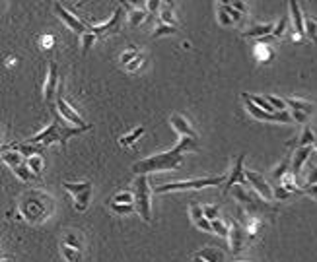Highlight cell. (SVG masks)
Wrapping results in <instances>:
<instances>
[{"label":"cell","mask_w":317,"mask_h":262,"mask_svg":"<svg viewBox=\"0 0 317 262\" xmlns=\"http://www.w3.org/2000/svg\"><path fill=\"white\" fill-rule=\"evenodd\" d=\"M197 148H199V140L189 138V136H183L173 150L163 152V154H156V156L144 157V159L136 161L132 165V171H134V175H148V173H156V171L175 169L183 161V152L197 150Z\"/></svg>","instance_id":"1"},{"label":"cell","mask_w":317,"mask_h":262,"mask_svg":"<svg viewBox=\"0 0 317 262\" xmlns=\"http://www.w3.org/2000/svg\"><path fill=\"white\" fill-rule=\"evenodd\" d=\"M18 210H20V215L27 223L39 225V223L47 221L53 215L54 200L49 192L39 191V189H31V191H27V192L22 194Z\"/></svg>","instance_id":"2"},{"label":"cell","mask_w":317,"mask_h":262,"mask_svg":"<svg viewBox=\"0 0 317 262\" xmlns=\"http://www.w3.org/2000/svg\"><path fill=\"white\" fill-rule=\"evenodd\" d=\"M82 130H84V128H68V126H66V120L60 119L58 113H56V109H54L53 122H51L45 130H41L39 134H35L33 138H29V142H31V144H37V146H43V148L51 146L54 142L66 146V140L72 138L74 134H80Z\"/></svg>","instance_id":"3"},{"label":"cell","mask_w":317,"mask_h":262,"mask_svg":"<svg viewBox=\"0 0 317 262\" xmlns=\"http://www.w3.org/2000/svg\"><path fill=\"white\" fill-rule=\"evenodd\" d=\"M134 206L144 221H152V200H150V185L146 175H138L134 183Z\"/></svg>","instance_id":"4"},{"label":"cell","mask_w":317,"mask_h":262,"mask_svg":"<svg viewBox=\"0 0 317 262\" xmlns=\"http://www.w3.org/2000/svg\"><path fill=\"white\" fill-rule=\"evenodd\" d=\"M228 177L220 175V177H211V179H195V181H179V183H167V185H161L156 189V192H169V191H201V189H207V187H218V185H224Z\"/></svg>","instance_id":"5"},{"label":"cell","mask_w":317,"mask_h":262,"mask_svg":"<svg viewBox=\"0 0 317 262\" xmlns=\"http://www.w3.org/2000/svg\"><path fill=\"white\" fill-rule=\"evenodd\" d=\"M64 189L72 194L74 198V208L78 212H84V210L90 206V196H92V183L90 181H84V183H70V181H64L62 183Z\"/></svg>","instance_id":"6"},{"label":"cell","mask_w":317,"mask_h":262,"mask_svg":"<svg viewBox=\"0 0 317 262\" xmlns=\"http://www.w3.org/2000/svg\"><path fill=\"white\" fill-rule=\"evenodd\" d=\"M241 99H243V103H245V109L249 111V115H253L257 120H270V122H290V115L286 113V111H278V113H266L263 111L261 107H257V105L253 103L251 99H249V94H241Z\"/></svg>","instance_id":"7"},{"label":"cell","mask_w":317,"mask_h":262,"mask_svg":"<svg viewBox=\"0 0 317 262\" xmlns=\"http://www.w3.org/2000/svg\"><path fill=\"white\" fill-rule=\"evenodd\" d=\"M54 109H56V113H58L66 122L74 124L76 128H84V130H88V128H90V124H88V122L78 115V111H76L72 105L62 97V94H58V97H56V101H54Z\"/></svg>","instance_id":"8"},{"label":"cell","mask_w":317,"mask_h":262,"mask_svg":"<svg viewBox=\"0 0 317 262\" xmlns=\"http://www.w3.org/2000/svg\"><path fill=\"white\" fill-rule=\"evenodd\" d=\"M245 179H247V183L257 191L259 196H263L264 200H274L272 185H268V181L264 179L261 173H255V171H251V169H245Z\"/></svg>","instance_id":"9"},{"label":"cell","mask_w":317,"mask_h":262,"mask_svg":"<svg viewBox=\"0 0 317 262\" xmlns=\"http://www.w3.org/2000/svg\"><path fill=\"white\" fill-rule=\"evenodd\" d=\"M243 161H245V154H239L236 163H234V167H232V171H230V175H228V179H226V183H224V194L230 192L236 185H247Z\"/></svg>","instance_id":"10"},{"label":"cell","mask_w":317,"mask_h":262,"mask_svg":"<svg viewBox=\"0 0 317 262\" xmlns=\"http://www.w3.org/2000/svg\"><path fill=\"white\" fill-rule=\"evenodd\" d=\"M121 24H123V8H117L111 16V20H107L102 25H94L90 27L92 33H96L98 37H107V35H117L121 31Z\"/></svg>","instance_id":"11"},{"label":"cell","mask_w":317,"mask_h":262,"mask_svg":"<svg viewBox=\"0 0 317 262\" xmlns=\"http://www.w3.org/2000/svg\"><path fill=\"white\" fill-rule=\"evenodd\" d=\"M56 88H60V82H58V66L56 62H49V70H47V78H45V86H43V101L45 103H51L53 101V95L56 94Z\"/></svg>","instance_id":"12"},{"label":"cell","mask_w":317,"mask_h":262,"mask_svg":"<svg viewBox=\"0 0 317 262\" xmlns=\"http://www.w3.org/2000/svg\"><path fill=\"white\" fill-rule=\"evenodd\" d=\"M54 12H56V16L74 31V33H78V35H84V33H88L90 31V27L84 24V22H80L76 16H72L68 10H64L60 4H54Z\"/></svg>","instance_id":"13"},{"label":"cell","mask_w":317,"mask_h":262,"mask_svg":"<svg viewBox=\"0 0 317 262\" xmlns=\"http://www.w3.org/2000/svg\"><path fill=\"white\" fill-rule=\"evenodd\" d=\"M169 122H171V126L177 130V134H181V136H189V138H195V140H199V134H197V130L191 126V122L183 117V115H179V113H173L171 117H169Z\"/></svg>","instance_id":"14"},{"label":"cell","mask_w":317,"mask_h":262,"mask_svg":"<svg viewBox=\"0 0 317 262\" xmlns=\"http://www.w3.org/2000/svg\"><path fill=\"white\" fill-rule=\"evenodd\" d=\"M230 235H228V241H230V249L234 255H238L241 249H243V237H245V231L243 227L238 223V221H230Z\"/></svg>","instance_id":"15"},{"label":"cell","mask_w":317,"mask_h":262,"mask_svg":"<svg viewBox=\"0 0 317 262\" xmlns=\"http://www.w3.org/2000/svg\"><path fill=\"white\" fill-rule=\"evenodd\" d=\"M189 214H191V219H193L195 227H199L201 231H211V233H214V229H212V221L205 215V212H203V206H201V204H191Z\"/></svg>","instance_id":"16"},{"label":"cell","mask_w":317,"mask_h":262,"mask_svg":"<svg viewBox=\"0 0 317 262\" xmlns=\"http://www.w3.org/2000/svg\"><path fill=\"white\" fill-rule=\"evenodd\" d=\"M241 20V12L234 6H220L218 8V24L220 25H234Z\"/></svg>","instance_id":"17"},{"label":"cell","mask_w":317,"mask_h":262,"mask_svg":"<svg viewBox=\"0 0 317 262\" xmlns=\"http://www.w3.org/2000/svg\"><path fill=\"white\" fill-rule=\"evenodd\" d=\"M290 18H292V24H294V29L298 35H306V18L302 16V10H300V4L298 0H290Z\"/></svg>","instance_id":"18"},{"label":"cell","mask_w":317,"mask_h":262,"mask_svg":"<svg viewBox=\"0 0 317 262\" xmlns=\"http://www.w3.org/2000/svg\"><path fill=\"white\" fill-rule=\"evenodd\" d=\"M312 148H314V146H304V148H298V150H296L294 159H292V167H290V173H292L294 177L300 175L304 163L310 159V156H312Z\"/></svg>","instance_id":"19"},{"label":"cell","mask_w":317,"mask_h":262,"mask_svg":"<svg viewBox=\"0 0 317 262\" xmlns=\"http://www.w3.org/2000/svg\"><path fill=\"white\" fill-rule=\"evenodd\" d=\"M60 243H62V245H68V247H76V249H82V251H84L82 235H80L76 229H64V233H62V237H60Z\"/></svg>","instance_id":"20"},{"label":"cell","mask_w":317,"mask_h":262,"mask_svg":"<svg viewBox=\"0 0 317 262\" xmlns=\"http://www.w3.org/2000/svg\"><path fill=\"white\" fill-rule=\"evenodd\" d=\"M274 24H261V25H253L249 27L247 31H243V37H259V39H264L268 35H272L274 31Z\"/></svg>","instance_id":"21"},{"label":"cell","mask_w":317,"mask_h":262,"mask_svg":"<svg viewBox=\"0 0 317 262\" xmlns=\"http://www.w3.org/2000/svg\"><path fill=\"white\" fill-rule=\"evenodd\" d=\"M286 103H288V107H292V111L294 113H304V115H312L314 113V105L310 103V101H304V99H294V97H288L286 99Z\"/></svg>","instance_id":"22"},{"label":"cell","mask_w":317,"mask_h":262,"mask_svg":"<svg viewBox=\"0 0 317 262\" xmlns=\"http://www.w3.org/2000/svg\"><path fill=\"white\" fill-rule=\"evenodd\" d=\"M60 255L66 262H82V249L68 247V245L60 243Z\"/></svg>","instance_id":"23"},{"label":"cell","mask_w":317,"mask_h":262,"mask_svg":"<svg viewBox=\"0 0 317 262\" xmlns=\"http://www.w3.org/2000/svg\"><path fill=\"white\" fill-rule=\"evenodd\" d=\"M197 255L201 259H205L207 262H224V253L218 251V249H214V247H207V249L199 251Z\"/></svg>","instance_id":"24"},{"label":"cell","mask_w":317,"mask_h":262,"mask_svg":"<svg viewBox=\"0 0 317 262\" xmlns=\"http://www.w3.org/2000/svg\"><path fill=\"white\" fill-rule=\"evenodd\" d=\"M27 167H29V169H31V173L39 179V177L43 175V169H45V159H43V156L27 157Z\"/></svg>","instance_id":"25"},{"label":"cell","mask_w":317,"mask_h":262,"mask_svg":"<svg viewBox=\"0 0 317 262\" xmlns=\"http://www.w3.org/2000/svg\"><path fill=\"white\" fill-rule=\"evenodd\" d=\"M316 140H317L316 130H312L310 126H306V128H304V132H302V136H300V140L296 142V146H298V148H304V146H316Z\"/></svg>","instance_id":"26"},{"label":"cell","mask_w":317,"mask_h":262,"mask_svg":"<svg viewBox=\"0 0 317 262\" xmlns=\"http://www.w3.org/2000/svg\"><path fill=\"white\" fill-rule=\"evenodd\" d=\"M146 18H148V14H146L142 8H132V10H129V24H131L132 27L140 25Z\"/></svg>","instance_id":"27"},{"label":"cell","mask_w":317,"mask_h":262,"mask_svg":"<svg viewBox=\"0 0 317 262\" xmlns=\"http://www.w3.org/2000/svg\"><path fill=\"white\" fill-rule=\"evenodd\" d=\"M142 134H144V126H136L131 134H127V136L119 138V144H121V146H125V148H127V146H132V144H134Z\"/></svg>","instance_id":"28"},{"label":"cell","mask_w":317,"mask_h":262,"mask_svg":"<svg viewBox=\"0 0 317 262\" xmlns=\"http://www.w3.org/2000/svg\"><path fill=\"white\" fill-rule=\"evenodd\" d=\"M140 54H142V52L138 51V49H136L134 45H131V47H129L127 51L121 54V64H123V66H129V64H131V62H132L134 58H138Z\"/></svg>","instance_id":"29"},{"label":"cell","mask_w":317,"mask_h":262,"mask_svg":"<svg viewBox=\"0 0 317 262\" xmlns=\"http://www.w3.org/2000/svg\"><path fill=\"white\" fill-rule=\"evenodd\" d=\"M306 35L314 43H317V18H314V16H308L306 18Z\"/></svg>","instance_id":"30"},{"label":"cell","mask_w":317,"mask_h":262,"mask_svg":"<svg viewBox=\"0 0 317 262\" xmlns=\"http://www.w3.org/2000/svg\"><path fill=\"white\" fill-rule=\"evenodd\" d=\"M111 202H115V204H134V194L131 191H121L113 196Z\"/></svg>","instance_id":"31"},{"label":"cell","mask_w":317,"mask_h":262,"mask_svg":"<svg viewBox=\"0 0 317 262\" xmlns=\"http://www.w3.org/2000/svg\"><path fill=\"white\" fill-rule=\"evenodd\" d=\"M249 99H251L253 103L257 105V107H261L263 111H266V113H278V111L274 109V105L270 103L268 99H264V97H261V95H249Z\"/></svg>","instance_id":"32"},{"label":"cell","mask_w":317,"mask_h":262,"mask_svg":"<svg viewBox=\"0 0 317 262\" xmlns=\"http://www.w3.org/2000/svg\"><path fill=\"white\" fill-rule=\"evenodd\" d=\"M212 229L216 235H220L224 239H228V235H230V225H226L222 219H212Z\"/></svg>","instance_id":"33"},{"label":"cell","mask_w":317,"mask_h":262,"mask_svg":"<svg viewBox=\"0 0 317 262\" xmlns=\"http://www.w3.org/2000/svg\"><path fill=\"white\" fill-rule=\"evenodd\" d=\"M161 24L177 25V20H175V14H173V8H171V6H165V8L161 10Z\"/></svg>","instance_id":"34"},{"label":"cell","mask_w":317,"mask_h":262,"mask_svg":"<svg viewBox=\"0 0 317 262\" xmlns=\"http://www.w3.org/2000/svg\"><path fill=\"white\" fill-rule=\"evenodd\" d=\"M177 29H175V25H167V24H159L158 27H156V31L152 33V39H158L161 35H171V33H175Z\"/></svg>","instance_id":"35"},{"label":"cell","mask_w":317,"mask_h":262,"mask_svg":"<svg viewBox=\"0 0 317 262\" xmlns=\"http://www.w3.org/2000/svg\"><path fill=\"white\" fill-rule=\"evenodd\" d=\"M288 165H290V156L288 157H284L282 159V163L280 165H276L274 169H272V177L278 181V179H282L284 177V173H286V169H288Z\"/></svg>","instance_id":"36"},{"label":"cell","mask_w":317,"mask_h":262,"mask_svg":"<svg viewBox=\"0 0 317 262\" xmlns=\"http://www.w3.org/2000/svg\"><path fill=\"white\" fill-rule=\"evenodd\" d=\"M286 27H288V16H282L280 18V22L276 24V27H274V31H272V37H284V33H286Z\"/></svg>","instance_id":"37"},{"label":"cell","mask_w":317,"mask_h":262,"mask_svg":"<svg viewBox=\"0 0 317 262\" xmlns=\"http://www.w3.org/2000/svg\"><path fill=\"white\" fill-rule=\"evenodd\" d=\"M96 39H98V35H96V33H92V31L84 33V35H82V52L90 51V47L96 43Z\"/></svg>","instance_id":"38"},{"label":"cell","mask_w":317,"mask_h":262,"mask_svg":"<svg viewBox=\"0 0 317 262\" xmlns=\"http://www.w3.org/2000/svg\"><path fill=\"white\" fill-rule=\"evenodd\" d=\"M203 212L211 221L212 219H220V208L214 206V204H203Z\"/></svg>","instance_id":"39"},{"label":"cell","mask_w":317,"mask_h":262,"mask_svg":"<svg viewBox=\"0 0 317 262\" xmlns=\"http://www.w3.org/2000/svg\"><path fill=\"white\" fill-rule=\"evenodd\" d=\"M109 208L117 214H131L132 210L136 208L134 204H115V202H109Z\"/></svg>","instance_id":"40"},{"label":"cell","mask_w":317,"mask_h":262,"mask_svg":"<svg viewBox=\"0 0 317 262\" xmlns=\"http://www.w3.org/2000/svg\"><path fill=\"white\" fill-rule=\"evenodd\" d=\"M259 227H261V219H259L257 215H251V217H249V223H247V233H249V237H253V235L257 233Z\"/></svg>","instance_id":"41"},{"label":"cell","mask_w":317,"mask_h":262,"mask_svg":"<svg viewBox=\"0 0 317 262\" xmlns=\"http://www.w3.org/2000/svg\"><path fill=\"white\" fill-rule=\"evenodd\" d=\"M274 191V200H286V198H290L294 192H290V191H286L284 187H276V189H272Z\"/></svg>","instance_id":"42"},{"label":"cell","mask_w":317,"mask_h":262,"mask_svg":"<svg viewBox=\"0 0 317 262\" xmlns=\"http://www.w3.org/2000/svg\"><path fill=\"white\" fill-rule=\"evenodd\" d=\"M266 99L274 105V109H276V111H286V105H288L286 103V99H280V97H276V95H268Z\"/></svg>","instance_id":"43"},{"label":"cell","mask_w":317,"mask_h":262,"mask_svg":"<svg viewBox=\"0 0 317 262\" xmlns=\"http://www.w3.org/2000/svg\"><path fill=\"white\" fill-rule=\"evenodd\" d=\"M161 2H163V0H148V2H146V10H148L150 14H156L159 10V4H161Z\"/></svg>","instance_id":"44"},{"label":"cell","mask_w":317,"mask_h":262,"mask_svg":"<svg viewBox=\"0 0 317 262\" xmlns=\"http://www.w3.org/2000/svg\"><path fill=\"white\" fill-rule=\"evenodd\" d=\"M142 64H144V54H140L138 58H134V60H132V62H131L129 66H125V68L132 72V70H136V68H138V66H142Z\"/></svg>","instance_id":"45"},{"label":"cell","mask_w":317,"mask_h":262,"mask_svg":"<svg viewBox=\"0 0 317 262\" xmlns=\"http://www.w3.org/2000/svg\"><path fill=\"white\" fill-rule=\"evenodd\" d=\"M302 189H304V192H306V194H312V196L317 200V183L316 185H304Z\"/></svg>","instance_id":"46"},{"label":"cell","mask_w":317,"mask_h":262,"mask_svg":"<svg viewBox=\"0 0 317 262\" xmlns=\"http://www.w3.org/2000/svg\"><path fill=\"white\" fill-rule=\"evenodd\" d=\"M230 2H232V6H234L236 10H239L241 14H245V12H247V8H245V4H243L241 0H230Z\"/></svg>","instance_id":"47"},{"label":"cell","mask_w":317,"mask_h":262,"mask_svg":"<svg viewBox=\"0 0 317 262\" xmlns=\"http://www.w3.org/2000/svg\"><path fill=\"white\" fill-rule=\"evenodd\" d=\"M314 171L310 173V179H308V183L306 185H316V181H317V167H312Z\"/></svg>","instance_id":"48"},{"label":"cell","mask_w":317,"mask_h":262,"mask_svg":"<svg viewBox=\"0 0 317 262\" xmlns=\"http://www.w3.org/2000/svg\"><path fill=\"white\" fill-rule=\"evenodd\" d=\"M142 2H148V0H123L125 6H131V4H132V6H140Z\"/></svg>","instance_id":"49"},{"label":"cell","mask_w":317,"mask_h":262,"mask_svg":"<svg viewBox=\"0 0 317 262\" xmlns=\"http://www.w3.org/2000/svg\"><path fill=\"white\" fill-rule=\"evenodd\" d=\"M193 262H207V261H205V259H201V257H199V255L195 253V257H193Z\"/></svg>","instance_id":"50"},{"label":"cell","mask_w":317,"mask_h":262,"mask_svg":"<svg viewBox=\"0 0 317 262\" xmlns=\"http://www.w3.org/2000/svg\"><path fill=\"white\" fill-rule=\"evenodd\" d=\"M220 6H232V2L230 0H220Z\"/></svg>","instance_id":"51"},{"label":"cell","mask_w":317,"mask_h":262,"mask_svg":"<svg viewBox=\"0 0 317 262\" xmlns=\"http://www.w3.org/2000/svg\"><path fill=\"white\" fill-rule=\"evenodd\" d=\"M173 2H175V0H163V4H165V6H171V8H173Z\"/></svg>","instance_id":"52"},{"label":"cell","mask_w":317,"mask_h":262,"mask_svg":"<svg viewBox=\"0 0 317 262\" xmlns=\"http://www.w3.org/2000/svg\"><path fill=\"white\" fill-rule=\"evenodd\" d=\"M2 262H12V261H8V259H4V261H2Z\"/></svg>","instance_id":"53"},{"label":"cell","mask_w":317,"mask_h":262,"mask_svg":"<svg viewBox=\"0 0 317 262\" xmlns=\"http://www.w3.org/2000/svg\"><path fill=\"white\" fill-rule=\"evenodd\" d=\"M316 134H317V130H316ZM316 150H317V140H316Z\"/></svg>","instance_id":"54"},{"label":"cell","mask_w":317,"mask_h":262,"mask_svg":"<svg viewBox=\"0 0 317 262\" xmlns=\"http://www.w3.org/2000/svg\"><path fill=\"white\" fill-rule=\"evenodd\" d=\"M238 262H249V261H238Z\"/></svg>","instance_id":"55"}]
</instances>
